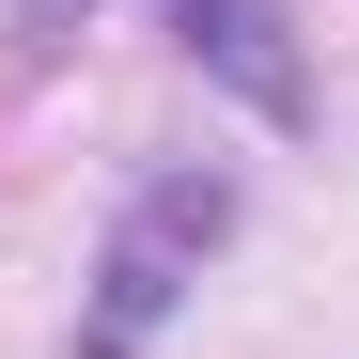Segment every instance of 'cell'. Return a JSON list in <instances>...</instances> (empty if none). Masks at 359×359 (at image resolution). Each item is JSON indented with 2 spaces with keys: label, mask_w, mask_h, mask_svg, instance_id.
<instances>
[{
  "label": "cell",
  "mask_w": 359,
  "mask_h": 359,
  "mask_svg": "<svg viewBox=\"0 0 359 359\" xmlns=\"http://www.w3.org/2000/svg\"><path fill=\"white\" fill-rule=\"evenodd\" d=\"M63 16H94V0H16V32H32V47H47V32H63Z\"/></svg>",
  "instance_id": "3957f363"
},
{
  "label": "cell",
  "mask_w": 359,
  "mask_h": 359,
  "mask_svg": "<svg viewBox=\"0 0 359 359\" xmlns=\"http://www.w3.org/2000/svg\"><path fill=\"white\" fill-rule=\"evenodd\" d=\"M172 47L234 94V109H266V126H313V63H297V32H281V0H156Z\"/></svg>",
  "instance_id": "7a4b0ae2"
},
{
  "label": "cell",
  "mask_w": 359,
  "mask_h": 359,
  "mask_svg": "<svg viewBox=\"0 0 359 359\" xmlns=\"http://www.w3.org/2000/svg\"><path fill=\"white\" fill-rule=\"evenodd\" d=\"M234 219H250V188L203 156H172L126 188V219H109V250H94V313H79V359H141L172 313H188V281L234 250Z\"/></svg>",
  "instance_id": "6da1fadb"
}]
</instances>
